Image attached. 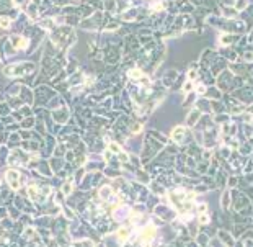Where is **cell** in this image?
<instances>
[{
    "mask_svg": "<svg viewBox=\"0 0 253 247\" xmlns=\"http://www.w3.org/2000/svg\"><path fill=\"white\" fill-rule=\"evenodd\" d=\"M204 90H206V87H204V85H199V87H198V93L203 95V93H204Z\"/></svg>",
    "mask_w": 253,
    "mask_h": 247,
    "instance_id": "cell-18",
    "label": "cell"
},
{
    "mask_svg": "<svg viewBox=\"0 0 253 247\" xmlns=\"http://www.w3.org/2000/svg\"><path fill=\"white\" fill-rule=\"evenodd\" d=\"M199 214H201V216H199V222H201V224H208V222H209V216H208V214H206V213H199Z\"/></svg>",
    "mask_w": 253,
    "mask_h": 247,
    "instance_id": "cell-13",
    "label": "cell"
},
{
    "mask_svg": "<svg viewBox=\"0 0 253 247\" xmlns=\"http://www.w3.org/2000/svg\"><path fill=\"white\" fill-rule=\"evenodd\" d=\"M7 180L10 182V187H12L13 190H18L20 188V172L18 170H8L7 172Z\"/></svg>",
    "mask_w": 253,
    "mask_h": 247,
    "instance_id": "cell-3",
    "label": "cell"
},
{
    "mask_svg": "<svg viewBox=\"0 0 253 247\" xmlns=\"http://www.w3.org/2000/svg\"><path fill=\"white\" fill-rule=\"evenodd\" d=\"M29 70H33L31 64H18V66L7 67L5 69V74L7 75H25V74H28Z\"/></svg>",
    "mask_w": 253,
    "mask_h": 247,
    "instance_id": "cell-1",
    "label": "cell"
},
{
    "mask_svg": "<svg viewBox=\"0 0 253 247\" xmlns=\"http://www.w3.org/2000/svg\"><path fill=\"white\" fill-rule=\"evenodd\" d=\"M119 159H121L123 162H128V156H126L124 152H119Z\"/></svg>",
    "mask_w": 253,
    "mask_h": 247,
    "instance_id": "cell-16",
    "label": "cell"
},
{
    "mask_svg": "<svg viewBox=\"0 0 253 247\" xmlns=\"http://www.w3.org/2000/svg\"><path fill=\"white\" fill-rule=\"evenodd\" d=\"M62 192H64L66 195H69V193L72 192V185H70V183H66V185L62 187Z\"/></svg>",
    "mask_w": 253,
    "mask_h": 247,
    "instance_id": "cell-14",
    "label": "cell"
},
{
    "mask_svg": "<svg viewBox=\"0 0 253 247\" xmlns=\"http://www.w3.org/2000/svg\"><path fill=\"white\" fill-rule=\"evenodd\" d=\"M12 44L15 46V48H18V49H25V48H28V41H26L25 38H21V36H13L12 38Z\"/></svg>",
    "mask_w": 253,
    "mask_h": 247,
    "instance_id": "cell-5",
    "label": "cell"
},
{
    "mask_svg": "<svg viewBox=\"0 0 253 247\" xmlns=\"http://www.w3.org/2000/svg\"><path fill=\"white\" fill-rule=\"evenodd\" d=\"M75 244H87V246H93L91 241H79V242H75Z\"/></svg>",
    "mask_w": 253,
    "mask_h": 247,
    "instance_id": "cell-17",
    "label": "cell"
},
{
    "mask_svg": "<svg viewBox=\"0 0 253 247\" xmlns=\"http://www.w3.org/2000/svg\"><path fill=\"white\" fill-rule=\"evenodd\" d=\"M129 77H132L134 80H139V79H142V70H139V69H132L131 72H129Z\"/></svg>",
    "mask_w": 253,
    "mask_h": 247,
    "instance_id": "cell-10",
    "label": "cell"
},
{
    "mask_svg": "<svg viewBox=\"0 0 253 247\" xmlns=\"http://www.w3.org/2000/svg\"><path fill=\"white\" fill-rule=\"evenodd\" d=\"M21 2H23V0H17V2H15V4H17V5H21Z\"/></svg>",
    "mask_w": 253,
    "mask_h": 247,
    "instance_id": "cell-21",
    "label": "cell"
},
{
    "mask_svg": "<svg viewBox=\"0 0 253 247\" xmlns=\"http://www.w3.org/2000/svg\"><path fill=\"white\" fill-rule=\"evenodd\" d=\"M191 88H193V84H191V82H186V84H185V87H183V90H185V92H190Z\"/></svg>",
    "mask_w": 253,
    "mask_h": 247,
    "instance_id": "cell-15",
    "label": "cell"
},
{
    "mask_svg": "<svg viewBox=\"0 0 253 247\" xmlns=\"http://www.w3.org/2000/svg\"><path fill=\"white\" fill-rule=\"evenodd\" d=\"M129 234H131V229H129V227H119V229H118V232H116L118 239H119V242H124L126 239L129 237Z\"/></svg>",
    "mask_w": 253,
    "mask_h": 247,
    "instance_id": "cell-6",
    "label": "cell"
},
{
    "mask_svg": "<svg viewBox=\"0 0 253 247\" xmlns=\"http://www.w3.org/2000/svg\"><path fill=\"white\" fill-rule=\"evenodd\" d=\"M206 211V205H199V213H204Z\"/></svg>",
    "mask_w": 253,
    "mask_h": 247,
    "instance_id": "cell-19",
    "label": "cell"
},
{
    "mask_svg": "<svg viewBox=\"0 0 253 247\" xmlns=\"http://www.w3.org/2000/svg\"><path fill=\"white\" fill-rule=\"evenodd\" d=\"M139 129H141V124H134V133H139Z\"/></svg>",
    "mask_w": 253,
    "mask_h": 247,
    "instance_id": "cell-20",
    "label": "cell"
},
{
    "mask_svg": "<svg viewBox=\"0 0 253 247\" xmlns=\"http://www.w3.org/2000/svg\"><path fill=\"white\" fill-rule=\"evenodd\" d=\"M155 237V227L154 226H145L141 232V244H150L152 239Z\"/></svg>",
    "mask_w": 253,
    "mask_h": 247,
    "instance_id": "cell-2",
    "label": "cell"
},
{
    "mask_svg": "<svg viewBox=\"0 0 253 247\" xmlns=\"http://www.w3.org/2000/svg\"><path fill=\"white\" fill-rule=\"evenodd\" d=\"M198 116H199V111L198 110H193L190 113V119H188V126H194L196 121H198Z\"/></svg>",
    "mask_w": 253,
    "mask_h": 247,
    "instance_id": "cell-8",
    "label": "cell"
},
{
    "mask_svg": "<svg viewBox=\"0 0 253 247\" xmlns=\"http://www.w3.org/2000/svg\"><path fill=\"white\" fill-rule=\"evenodd\" d=\"M109 151H111V152H114V154H119L121 152V147H119V144H116V142H111V144H109Z\"/></svg>",
    "mask_w": 253,
    "mask_h": 247,
    "instance_id": "cell-12",
    "label": "cell"
},
{
    "mask_svg": "<svg viewBox=\"0 0 253 247\" xmlns=\"http://www.w3.org/2000/svg\"><path fill=\"white\" fill-rule=\"evenodd\" d=\"M111 193H113L111 187H103V188L100 190V196L103 198V200H108V198L111 196Z\"/></svg>",
    "mask_w": 253,
    "mask_h": 247,
    "instance_id": "cell-9",
    "label": "cell"
},
{
    "mask_svg": "<svg viewBox=\"0 0 253 247\" xmlns=\"http://www.w3.org/2000/svg\"><path fill=\"white\" fill-rule=\"evenodd\" d=\"M26 192H28V196L31 198V200H38V196H39V188H38L36 185H29L28 188H26Z\"/></svg>",
    "mask_w": 253,
    "mask_h": 247,
    "instance_id": "cell-7",
    "label": "cell"
},
{
    "mask_svg": "<svg viewBox=\"0 0 253 247\" xmlns=\"http://www.w3.org/2000/svg\"><path fill=\"white\" fill-rule=\"evenodd\" d=\"M0 26H2V28H10V18L8 17H2L0 18Z\"/></svg>",
    "mask_w": 253,
    "mask_h": 247,
    "instance_id": "cell-11",
    "label": "cell"
},
{
    "mask_svg": "<svg viewBox=\"0 0 253 247\" xmlns=\"http://www.w3.org/2000/svg\"><path fill=\"white\" fill-rule=\"evenodd\" d=\"M183 136H185V128H183V126H176V128L171 131V139H173L175 142H181Z\"/></svg>",
    "mask_w": 253,
    "mask_h": 247,
    "instance_id": "cell-4",
    "label": "cell"
}]
</instances>
